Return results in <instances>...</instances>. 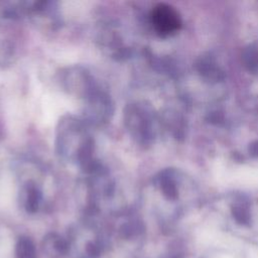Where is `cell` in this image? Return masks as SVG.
I'll list each match as a JSON object with an SVG mask.
<instances>
[{
	"label": "cell",
	"instance_id": "1",
	"mask_svg": "<svg viewBox=\"0 0 258 258\" xmlns=\"http://www.w3.org/2000/svg\"><path fill=\"white\" fill-rule=\"evenodd\" d=\"M93 145V140L87 135L81 121L69 116L59 122L56 146L63 156L78 160L84 168L90 170L95 166L92 158Z\"/></svg>",
	"mask_w": 258,
	"mask_h": 258
},
{
	"label": "cell",
	"instance_id": "2",
	"mask_svg": "<svg viewBox=\"0 0 258 258\" xmlns=\"http://www.w3.org/2000/svg\"><path fill=\"white\" fill-rule=\"evenodd\" d=\"M85 98L87 101L85 113L91 122L102 124L110 120L111 115L113 114V106L110 98L105 92L100 90L97 86Z\"/></svg>",
	"mask_w": 258,
	"mask_h": 258
},
{
	"label": "cell",
	"instance_id": "3",
	"mask_svg": "<svg viewBox=\"0 0 258 258\" xmlns=\"http://www.w3.org/2000/svg\"><path fill=\"white\" fill-rule=\"evenodd\" d=\"M151 21L156 32L161 36L172 34L180 27V18L177 12L164 3L157 4L153 8Z\"/></svg>",
	"mask_w": 258,
	"mask_h": 258
},
{
	"label": "cell",
	"instance_id": "4",
	"mask_svg": "<svg viewBox=\"0 0 258 258\" xmlns=\"http://www.w3.org/2000/svg\"><path fill=\"white\" fill-rule=\"evenodd\" d=\"M62 82L69 92L83 97H87L97 87L90 74L80 67L68 69Z\"/></svg>",
	"mask_w": 258,
	"mask_h": 258
},
{
	"label": "cell",
	"instance_id": "5",
	"mask_svg": "<svg viewBox=\"0 0 258 258\" xmlns=\"http://www.w3.org/2000/svg\"><path fill=\"white\" fill-rule=\"evenodd\" d=\"M22 198L25 210L29 213H35L41 202V191L32 180L26 181L22 186Z\"/></svg>",
	"mask_w": 258,
	"mask_h": 258
},
{
	"label": "cell",
	"instance_id": "6",
	"mask_svg": "<svg viewBox=\"0 0 258 258\" xmlns=\"http://www.w3.org/2000/svg\"><path fill=\"white\" fill-rule=\"evenodd\" d=\"M17 258H36L35 248L30 239L21 237L16 246Z\"/></svg>",
	"mask_w": 258,
	"mask_h": 258
},
{
	"label": "cell",
	"instance_id": "7",
	"mask_svg": "<svg viewBox=\"0 0 258 258\" xmlns=\"http://www.w3.org/2000/svg\"><path fill=\"white\" fill-rule=\"evenodd\" d=\"M53 246L59 253H67L69 250V244L66 240L61 238H56L53 240Z\"/></svg>",
	"mask_w": 258,
	"mask_h": 258
},
{
	"label": "cell",
	"instance_id": "8",
	"mask_svg": "<svg viewBox=\"0 0 258 258\" xmlns=\"http://www.w3.org/2000/svg\"><path fill=\"white\" fill-rule=\"evenodd\" d=\"M87 252L91 255V256H97L100 253V248L98 245L94 244V243H89L87 246Z\"/></svg>",
	"mask_w": 258,
	"mask_h": 258
}]
</instances>
